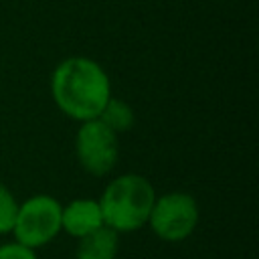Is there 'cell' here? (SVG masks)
Listing matches in <instances>:
<instances>
[{"label": "cell", "instance_id": "6da1fadb", "mask_svg": "<svg viewBox=\"0 0 259 259\" xmlns=\"http://www.w3.org/2000/svg\"><path fill=\"white\" fill-rule=\"evenodd\" d=\"M51 93L57 107L77 121L97 119L111 97L109 77L103 67L87 57L61 61L51 77Z\"/></svg>", "mask_w": 259, "mask_h": 259}, {"label": "cell", "instance_id": "7a4b0ae2", "mask_svg": "<svg viewBox=\"0 0 259 259\" xmlns=\"http://www.w3.org/2000/svg\"><path fill=\"white\" fill-rule=\"evenodd\" d=\"M154 200L156 192L148 178L140 174H121L105 186L97 202L105 227L117 233H130L148 223Z\"/></svg>", "mask_w": 259, "mask_h": 259}, {"label": "cell", "instance_id": "3957f363", "mask_svg": "<svg viewBox=\"0 0 259 259\" xmlns=\"http://www.w3.org/2000/svg\"><path fill=\"white\" fill-rule=\"evenodd\" d=\"M61 202L49 194H36L18 204L12 227L16 243L28 249L51 243L61 231Z\"/></svg>", "mask_w": 259, "mask_h": 259}, {"label": "cell", "instance_id": "277c9868", "mask_svg": "<svg viewBox=\"0 0 259 259\" xmlns=\"http://www.w3.org/2000/svg\"><path fill=\"white\" fill-rule=\"evenodd\" d=\"M148 223L162 241H184L198 225V204L186 192L162 194L154 200Z\"/></svg>", "mask_w": 259, "mask_h": 259}, {"label": "cell", "instance_id": "5b68a950", "mask_svg": "<svg viewBox=\"0 0 259 259\" xmlns=\"http://www.w3.org/2000/svg\"><path fill=\"white\" fill-rule=\"evenodd\" d=\"M75 154L83 170L93 176H103L117 162V134L99 119L83 121L75 136Z\"/></svg>", "mask_w": 259, "mask_h": 259}, {"label": "cell", "instance_id": "8992f818", "mask_svg": "<svg viewBox=\"0 0 259 259\" xmlns=\"http://www.w3.org/2000/svg\"><path fill=\"white\" fill-rule=\"evenodd\" d=\"M103 214L99 202L93 198H75L61 208V229L79 239L99 227H103Z\"/></svg>", "mask_w": 259, "mask_h": 259}, {"label": "cell", "instance_id": "52a82bcc", "mask_svg": "<svg viewBox=\"0 0 259 259\" xmlns=\"http://www.w3.org/2000/svg\"><path fill=\"white\" fill-rule=\"evenodd\" d=\"M119 249V235L109 227H99L79 237L75 259H115Z\"/></svg>", "mask_w": 259, "mask_h": 259}, {"label": "cell", "instance_id": "ba28073f", "mask_svg": "<svg viewBox=\"0 0 259 259\" xmlns=\"http://www.w3.org/2000/svg\"><path fill=\"white\" fill-rule=\"evenodd\" d=\"M97 119L103 125H107L113 134H121V132L132 130V125H134V109L125 101H121L117 97H109Z\"/></svg>", "mask_w": 259, "mask_h": 259}, {"label": "cell", "instance_id": "9c48e42d", "mask_svg": "<svg viewBox=\"0 0 259 259\" xmlns=\"http://www.w3.org/2000/svg\"><path fill=\"white\" fill-rule=\"evenodd\" d=\"M16 212H18V202L14 194L0 182V235L12 233Z\"/></svg>", "mask_w": 259, "mask_h": 259}, {"label": "cell", "instance_id": "30bf717a", "mask_svg": "<svg viewBox=\"0 0 259 259\" xmlns=\"http://www.w3.org/2000/svg\"><path fill=\"white\" fill-rule=\"evenodd\" d=\"M0 259H38L34 249H28L20 243H4L0 245Z\"/></svg>", "mask_w": 259, "mask_h": 259}]
</instances>
